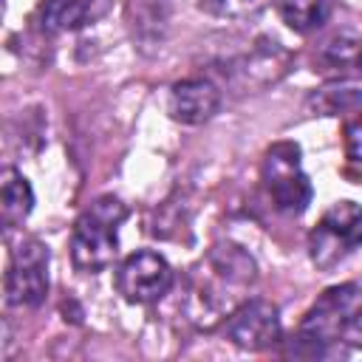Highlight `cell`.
I'll use <instances>...</instances> for the list:
<instances>
[{"instance_id": "obj_2", "label": "cell", "mask_w": 362, "mask_h": 362, "mask_svg": "<svg viewBox=\"0 0 362 362\" xmlns=\"http://www.w3.org/2000/svg\"><path fill=\"white\" fill-rule=\"evenodd\" d=\"M127 218V206L113 198H96L76 221L71 232V257L82 272H102L119 255V226Z\"/></svg>"}, {"instance_id": "obj_6", "label": "cell", "mask_w": 362, "mask_h": 362, "mask_svg": "<svg viewBox=\"0 0 362 362\" xmlns=\"http://www.w3.org/2000/svg\"><path fill=\"white\" fill-rule=\"evenodd\" d=\"M48 246L37 238L14 243L6 269V303L17 308H37L48 294Z\"/></svg>"}, {"instance_id": "obj_11", "label": "cell", "mask_w": 362, "mask_h": 362, "mask_svg": "<svg viewBox=\"0 0 362 362\" xmlns=\"http://www.w3.org/2000/svg\"><path fill=\"white\" fill-rule=\"evenodd\" d=\"M305 107L314 116H339V113L362 110V82H354V79H331V82L320 85L305 99Z\"/></svg>"}, {"instance_id": "obj_8", "label": "cell", "mask_w": 362, "mask_h": 362, "mask_svg": "<svg viewBox=\"0 0 362 362\" xmlns=\"http://www.w3.org/2000/svg\"><path fill=\"white\" fill-rule=\"evenodd\" d=\"M226 339L246 351H266L280 342V314L269 300H243L223 322Z\"/></svg>"}, {"instance_id": "obj_18", "label": "cell", "mask_w": 362, "mask_h": 362, "mask_svg": "<svg viewBox=\"0 0 362 362\" xmlns=\"http://www.w3.org/2000/svg\"><path fill=\"white\" fill-rule=\"evenodd\" d=\"M356 65H359V71H362V45H359V54H356Z\"/></svg>"}, {"instance_id": "obj_10", "label": "cell", "mask_w": 362, "mask_h": 362, "mask_svg": "<svg viewBox=\"0 0 362 362\" xmlns=\"http://www.w3.org/2000/svg\"><path fill=\"white\" fill-rule=\"evenodd\" d=\"M110 0H45L40 6V28L48 34L76 31L107 11Z\"/></svg>"}, {"instance_id": "obj_4", "label": "cell", "mask_w": 362, "mask_h": 362, "mask_svg": "<svg viewBox=\"0 0 362 362\" xmlns=\"http://www.w3.org/2000/svg\"><path fill=\"white\" fill-rule=\"evenodd\" d=\"M362 246V206L354 201H337L308 235L311 263L322 272L339 266L351 252Z\"/></svg>"}, {"instance_id": "obj_17", "label": "cell", "mask_w": 362, "mask_h": 362, "mask_svg": "<svg viewBox=\"0 0 362 362\" xmlns=\"http://www.w3.org/2000/svg\"><path fill=\"white\" fill-rule=\"evenodd\" d=\"M342 342H348V345H354V348H362V300H359V305L351 311V317H348V322H345Z\"/></svg>"}, {"instance_id": "obj_9", "label": "cell", "mask_w": 362, "mask_h": 362, "mask_svg": "<svg viewBox=\"0 0 362 362\" xmlns=\"http://www.w3.org/2000/svg\"><path fill=\"white\" fill-rule=\"evenodd\" d=\"M221 107V90L201 76L181 79L170 90V116L181 124H204Z\"/></svg>"}, {"instance_id": "obj_5", "label": "cell", "mask_w": 362, "mask_h": 362, "mask_svg": "<svg viewBox=\"0 0 362 362\" xmlns=\"http://www.w3.org/2000/svg\"><path fill=\"white\" fill-rule=\"evenodd\" d=\"M263 184L274 206L286 215H300L311 204V181L300 164V147L294 141H277L263 158Z\"/></svg>"}, {"instance_id": "obj_7", "label": "cell", "mask_w": 362, "mask_h": 362, "mask_svg": "<svg viewBox=\"0 0 362 362\" xmlns=\"http://www.w3.org/2000/svg\"><path fill=\"white\" fill-rule=\"evenodd\" d=\"M173 286L170 263L150 249H139L127 255L116 269V288L133 305H147L161 300Z\"/></svg>"}, {"instance_id": "obj_15", "label": "cell", "mask_w": 362, "mask_h": 362, "mask_svg": "<svg viewBox=\"0 0 362 362\" xmlns=\"http://www.w3.org/2000/svg\"><path fill=\"white\" fill-rule=\"evenodd\" d=\"M269 0H198V6L212 14V17H226V20H243L266 8Z\"/></svg>"}, {"instance_id": "obj_16", "label": "cell", "mask_w": 362, "mask_h": 362, "mask_svg": "<svg viewBox=\"0 0 362 362\" xmlns=\"http://www.w3.org/2000/svg\"><path fill=\"white\" fill-rule=\"evenodd\" d=\"M345 153L354 164H362V116L345 127Z\"/></svg>"}, {"instance_id": "obj_12", "label": "cell", "mask_w": 362, "mask_h": 362, "mask_svg": "<svg viewBox=\"0 0 362 362\" xmlns=\"http://www.w3.org/2000/svg\"><path fill=\"white\" fill-rule=\"evenodd\" d=\"M34 206V192L31 184L25 181V175L14 167H6L0 175V215H3V226L14 229L17 223H23L28 218Z\"/></svg>"}, {"instance_id": "obj_1", "label": "cell", "mask_w": 362, "mask_h": 362, "mask_svg": "<svg viewBox=\"0 0 362 362\" xmlns=\"http://www.w3.org/2000/svg\"><path fill=\"white\" fill-rule=\"evenodd\" d=\"M255 280L257 263L243 246L232 240L215 243L189 272L184 300L187 320L204 331H212L215 325L226 322V317L243 300H249V288Z\"/></svg>"}, {"instance_id": "obj_3", "label": "cell", "mask_w": 362, "mask_h": 362, "mask_svg": "<svg viewBox=\"0 0 362 362\" xmlns=\"http://www.w3.org/2000/svg\"><path fill=\"white\" fill-rule=\"evenodd\" d=\"M359 300H362V288L356 283H342V286L322 291L320 300L303 317L297 337H294V345H291V354L322 356L328 351V345L342 339L345 322H348L351 311L359 305Z\"/></svg>"}, {"instance_id": "obj_13", "label": "cell", "mask_w": 362, "mask_h": 362, "mask_svg": "<svg viewBox=\"0 0 362 362\" xmlns=\"http://www.w3.org/2000/svg\"><path fill=\"white\" fill-rule=\"evenodd\" d=\"M277 11L291 31L308 34L331 17L334 0H277Z\"/></svg>"}, {"instance_id": "obj_14", "label": "cell", "mask_w": 362, "mask_h": 362, "mask_svg": "<svg viewBox=\"0 0 362 362\" xmlns=\"http://www.w3.org/2000/svg\"><path fill=\"white\" fill-rule=\"evenodd\" d=\"M127 11H136V17L130 14V25H133V34L141 40V42H158L161 34H158V23H161V14H158V6L156 3H147V0H130L127 3Z\"/></svg>"}]
</instances>
